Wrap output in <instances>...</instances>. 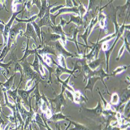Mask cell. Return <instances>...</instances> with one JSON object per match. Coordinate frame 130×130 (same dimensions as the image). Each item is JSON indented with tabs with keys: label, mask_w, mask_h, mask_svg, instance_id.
<instances>
[{
	"label": "cell",
	"mask_w": 130,
	"mask_h": 130,
	"mask_svg": "<svg viewBox=\"0 0 130 130\" xmlns=\"http://www.w3.org/2000/svg\"><path fill=\"white\" fill-rule=\"evenodd\" d=\"M41 8L40 9V12L37 15L38 17H39L40 18H42L44 16L46 10L47 9L48 6H47V1H41Z\"/></svg>",
	"instance_id": "5bb4252c"
},
{
	"label": "cell",
	"mask_w": 130,
	"mask_h": 130,
	"mask_svg": "<svg viewBox=\"0 0 130 130\" xmlns=\"http://www.w3.org/2000/svg\"><path fill=\"white\" fill-rule=\"evenodd\" d=\"M55 46H56V49L57 50L58 52L60 53L61 56H63L65 59L67 58L68 57H73L74 56H76L75 55H74L73 54H71V53L67 51L66 50H65L59 40L55 42Z\"/></svg>",
	"instance_id": "9c48e42d"
},
{
	"label": "cell",
	"mask_w": 130,
	"mask_h": 130,
	"mask_svg": "<svg viewBox=\"0 0 130 130\" xmlns=\"http://www.w3.org/2000/svg\"><path fill=\"white\" fill-rule=\"evenodd\" d=\"M20 64L23 67V71L25 73V77L26 78L28 79H34L37 76V74L31 68V64L28 62L27 59L21 61Z\"/></svg>",
	"instance_id": "7a4b0ae2"
},
{
	"label": "cell",
	"mask_w": 130,
	"mask_h": 130,
	"mask_svg": "<svg viewBox=\"0 0 130 130\" xmlns=\"http://www.w3.org/2000/svg\"><path fill=\"white\" fill-rule=\"evenodd\" d=\"M23 69H22V68H21V64H20L19 63H18V62L16 63V65H15V72L19 71V72L21 73V75H22V78H21V80H20L21 81H22L23 77Z\"/></svg>",
	"instance_id": "83f0119b"
},
{
	"label": "cell",
	"mask_w": 130,
	"mask_h": 130,
	"mask_svg": "<svg viewBox=\"0 0 130 130\" xmlns=\"http://www.w3.org/2000/svg\"><path fill=\"white\" fill-rule=\"evenodd\" d=\"M24 9L21 10L20 11L17 12H15L13 14L12 17V18H10V19L9 20V21H8V23L5 26V28H4V32L3 33V38H4V46L7 45V41H8V36H9V32L10 31V28H11L12 25L14 22V20L15 19V18H16V16L20 13H21V12L23 11Z\"/></svg>",
	"instance_id": "3957f363"
},
{
	"label": "cell",
	"mask_w": 130,
	"mask_h": 130,
	"mask_svg": "<svg viewBox=\"0 0 130 130\" xmlns=\"http://www.w3.org/2000/svg\"><path fill=\"white\" fill-rule=\"evenodd\" d=\"M102 112V108L101 107V104H100V103L99 104L98 106L96 108V110H95V112L97 114H101Z\"/></svg>",
	"instance_id": "836d02e7"
},
{
	"label": "cell",
	"mask_w": 130,
	"mask_h": 130,
	"mask_svg": "<svg viewBox=\"0 0 130 130\" xmlns=\"http://www.w3.org/2000/svg\"><path fill=\"white\" fill-rule=\"evenodd\" d=\"M2 84H3V83L0 82V86H1L2 85Z\"/></svg>",
	"instance_id": "b9f144b4"
},
{
	"label": "cell",
	"mask_w": 130,
	"mask_h": 130,
	"mask_svg": "<svg viewBox=\"0 0 130 130\" xmlns=\"http://www.w3.org/2000/svg\"><path fill=\"white\" fill-rule=\"evenodd\" d=\"M29 38H27V47H26V49L25 50V53L24 56L23 57V58H21L20 60H19L18 61H22L23 60H24L25 59H26L27 57L29 56V55H31V54H36L38 50H39L41 46H42V45H40L39 47H37L36 48H35L32 50H30L29 49Z\"/></svg>",
	"instance_id": "7c38bea8"
},
{
	"label": "cell",
	"mask_w": 130,
	"mask_h": 130,
	"mask_svg": "<svg viewBox=\"0 0 130 130\" xmlns=\"http://www.w3.org/2000/svg\"><path fill=\"white\" fill-rule=\"evenodd\" d=\"M63 91H64V89H63L61 93L59 95H58L55 100H53V102L56 104L57 110H60L61 106L63 105L65 103V100H64V99L63 98Z\"/></svg>",
	"instance_id": "4fadbf2b"
},
{
	"label": "cell",
	"mask_w": 130,
	"mask_h": 130,
	"mask_svg": "<svg viewBox=\"0 0 130 130\" xmlns=\"http://www.w3.org/2000/svg\"><path fill=\"white\" fill-rule=\"evenodd\" d=\"M51 28H52L53 32H54V34L59 35L60 36H61V39L62 40V41L63 43V44L65 45V43H66V34L64 33V31H63L62 29V27L61 26V25H60V24L59 25H58V26H52V27H51Z\"/></svg>",
	"instance_id": "30bf717a"
},
{
	"label": "cell",
	"mask_w": 130,
	"mask_h": 130,
	"mask_svg": "<svg viewBox=\"0 0 130 130\" xmlns=\"http://www.w3.org/2000/svg\"><path fill=\"white\" fill-rule=\"evenodd\" d=\"M36 120H37V122H38L39 123H41V124L43 123V122H42V119L40 118V116H39L38 114L37 115Z\"/></svg>",
	"instance_id": "f35d334b"
},
{
	"label": "cell",
	"mask_w": 130,
	"mask_h": 130,
	"mask_svg": "<svg viewBox=\"0 0 130 130\" xmlns=\"http://www.w3.org/2000/svg\"><path fill=\"white\" fill-rule=\"evenodd\" d=\"M31 23L32 25V26H33V27L35 29V30L36 33L37 35V37L39 38L41 43H42V39H41V31L40 27L38 26V25L35 22V21H32V22H31Z\"/></svg>",
	"instance_id": "d6986e66"
},
{
	"label": "cell",
	"mask_w": 130,
	"mask_h": 130,
	"mask_svg": "<svg viewBox=\"0 0 130 130\" xmlns=\"http://www.w3.org/2000/svg\"><path fill=\"white\" fill-rule=\"evenodd\" d=\"M71 22H73L75 24H77L78 26H79L80 25H83V18H82L80 16H78L77 17L74 16L72 14L70 15V20L67 24H70Z\"/></svg>",
	"instance_id": "2e32d148"
},
{
	"label": "cell",
	"mask_w": 130,
	"mask_h": 130,
	"mask_svg": "<svg viewBox=\"0 0 130 130\" xmlns=\"http://www.w3.org/2000/svg\"><path fill=\"white\" fill-rule=\"evenodd\" d=\"M66 6L70 7V8L73 7V4H72V1H66Z\"/></svg>",
	"instance_id": "74e56055"
},
{
	"label": "cell",
	"mask_w": 130,
	"mask_h": 130,
	"mask_svg": "<svg viewBox=\"0 0 130 130\" xmlns=\"http://www.w3.org/2000/svg\"><path fill=\"white\" fill-rule=\"evenodd\" d=\"M9 50H8V48H7V45L4 46V48L3 49L1 55H0V61H2L4 58L6 56V55H7V54L8 53V52H9Z\"/></svg>",
	"instance_id": "d4e9b609"
},
{
	"label": "cell",
	"mask_w": 130,
	"mask_h": 130,
	"mask_svg": "<svg viewBox=\"0 0 130 130\" xmlns=\"http://www.w3.org/2000/svg\"><path fill=\"white\" fill-rule=\"evenodd\" d=\"M118 96L117 94H115L112 96V100H111V103L112 104H116L118 102Z\"/></svg>",
	"instance_id": "d6a6232c"
},
{
	"label": "cell",
	"mask_w": 130,
	"mask_h": 130,
	"mask_svg": "<svg viewBox=\"0 0 130 130\" xmlns=\"http://www.w3.org/2000/svg\"><path fill=\"white\" fill-rule=\"evenodd\" d=\"M125 28V25H124V23L122 25V26L121 27L119 28V30H118V32L117 35V38L116 39V40H115V42H114V43H113V45H112V47L109 50V51H107V52H105V53H106V61H107V62H106V63H107V70H108V60H109V58L110 54V53H111V51H112V49H113L114 46L115 45L116 43L117 42V41L118 40L119 38H120V36L123 34Z\"/></svg>",
	"instance_id": "52a82bcc"
},
{
	"label": "cell",
	"mask_w": 130,
	"mask_h": 130,
	"mask_svg": "<svg viewBox=\"0 0 130 130\" xmlns=\"http://www.w3.org/2000/svg\"><path fill=\"white\" fill-rule=\"evenodd\" d=\"M101 60H102V59H95V60L89 63L88 65L91 69L94 70L96 68H97V67L100 66V63L101 62Z\"/></svg>",
	"instance_id": "7402d4cb"
},
{
	"label": "cell",
	"mask_w": 130,
	"mask_h": 130,
	"mask_svg": "<svg viewBox=\"0 0 130 130\" xmlns=\"http://www.w3.org/2000/svg\"><path fill=\"white\" fill-rule=\"evenodd\" d=\"M65 58L60 55V57L59 58L60 59V62L61 64V67L66 68V62H65Z\"/></svg>",
	"instance_id": "1f68e13d"
},
{
	"label": "cell",
	"mask_w": 130,
	"mask_h": 130,
	"mask_svg": "<svg viewBox=\"0 0 130 130\" xmlns=\"http://www.w3.org/2000/svg\"><path fill=\"white\" fill-rule=\"evenodd\" d=\"M31 66L33 67V69L34 71H36L37 73H39L40 74V61L39 57L37 55V53L35 54V60L33 62V63L31 64Z\"/></svg>",
	"instance_id": "e0dca14e"
},
{
	"label": "cell",
	"mask_w": 130,
	"mask_h": 130,
	"mask_svg": "<svg viewBox=\"0 0 130 130\" xmlns=\"http://www.w3.org/2000/svg\"><path fill=\"white\" fill-rule=\"evenodd\" d=\"M100 79V78H90L89 80L87 86H86V87L85 88V89H90L92 91L93 90V86L95 84V83L96 82V81L97 80H99Z\"/></svg>",
	"instance_id": "603a6c76"
},
{
	"label": "cell",
	"mask_w": 130,
	"mask_h": 130,
	"mask_svg": "<svg viewBox=\"0 0 130 130\" xmlns=\"http://www.w3.org/2000/svg\"><path fill=\"white\" fill-rule=\"evenodd\" d=\"M57 3H55V4H54L52 5H50L48 6L47 7V9L46 10V12L44 15V16L41 19V20L39 21L38 23L37 24L38 25V26L40 27V28H41L43 26H47V27H52V26H53L54 25L52 24V21L50 19V9L51 8V7L55 5V4H56Z\"/></svg>",
	"instance_id": "277c9868"
},
{
	"label": "cell",
	"mask_w": 130,
	"mask_h": 130,
	"mask_svg": "<svg viewBox=\"0 0 130 130\" xmlns=\"http://www.w3.org/2000/svg\"><path fill=\"white\" fill-rule=\"evenodd\" d=\"M35 4H36L37 5V7L40 9V8H41V1H35V0H34V1H32V5Z\"/></svg>",
	"instance_id": "d590c367"
},
{
	"label": "cell",
	"mask_w": 130,
	"mask_h": 130,
	"mask_svg": "<svg viewBox=\"0 0 130 130\" xmlns=\"http://www.w3.org/2000/svg\"><path fill=\"white\" fill-rule=\"evenodd\" d=\"M41 37L42 39V43L44 41H45L46 42L50 41L56 42L57 41H58L60 39H61V36H60L59 35L51 33L46 34L43 31H41Z\"/></svg>",
	"instance_id": "ba28073f"
},
{
	"label": "cell",
	"mask_w": 130,
	"mask_h": 130,
	"mask_svg": "<svg viewBox=\"0 0 130 130\" xmlns=\"http://www.w3.org/2000/svg\"><path fill=\"white\" fill-rule=\"evenodd\" d=\"M78 8V10H79V13L80 14V17L83 18V15L85 14V13L86 12V10L84 8L83 5L82 4H80V5H79Z\"/></svg>",
	"instance_id": "f1b7e54d"
},
{
	"label": "cell",
	"mask_w": 130,
	"mask_h": 130,
	"mask_svg": "<svg viewBox=\"0 0 130 130\" xmlns=\"http://www.w3.org/2000/svg\"><path fill=\"white\" fill-rule=\"evenodd\" d=\"M124 48H125V45H124V44H123V46H122V48L120 49V52H119V53L118 57V58H117V60H119V58H120V56H121L122 54V53H123V51H124Z\"/></svg>",
	"instance_id": "8d00e7d4"
},
{
	"label": "cell",
	"mask_w": 130,
	"mask_h": 130,
	"mask_svg": "<svg viewBox=\"0 0 130 130\" xmlns=\"http://www.w3.org/2000/svg\"><path fill=\"white\" fill-rule=\"evenodd\" d=\"M26 24L23 23H18L17 25L11 27L9 32V36L8 38L7 46L8 50H10V46H12L13 42L15 41L16 37L20 31H23L26 28Z\"/></svg>",
	"instance_id": "6da1fadb"
},
{
	"label": "cell",
	"mask_w": 130,
	"mask_h": 130,
	"mask_svg": "<svg viewBox=\"0 0 130 130\" xmlns=\"http://www.w3.org/2000/svg\"><path fill=\"white\" fill-rule=\"evenodd\" d=\"M129 96V94H128V92L124 93L121 97V101L122 102H125V101L127 100V99L128 98Z\"/></svg>",
	"instance_id": "4dcf8cb0"
},
{
	"label": "cell",
	"mask_w": 130,
	"mask_h": 130,
	"mask_svg": "<svg viewBox=\"0 0 130 130\" xmlns=\"http://www.w3.org/2000/svg\"><path fill=\"white\" fill-rule=\"evenodd\" d=\"M69 12H73L76 14H79V10L77 7H72V8H62L58 10V13L55 15H53V14H50V19L52 21V24L56 26L55 24V20L56 17L63 13H69Z\"/></svg>",
	"instance_id": "5b68a950"
},
{
	"label": "cell",
	"mask_w": 130,
	"mask_h": 130,
	"mask_svg": "<svg viewBox=\"0 0 130 130\" xmlns=\"http://www.w3.org/2000/svg\"><path fill=\"white\" fill-rule=\"evenodd\" d=\"M7 92L10 96H11V97H12V98L15 102L17 98V89L13 91L8 90L7 91Z\"/></svg>",
	"instance_id": "4316f807"
},
{
	"label": "cell",
	"mask_w": 130,
	"mask_h": 130,
	"mask_svg": "<svg viewBox=\"0 0 130 130\" xmlns=\"http://www.w3.org/2000/svg\"><path fill=\"white\" fill-rule=\"evenodd\" d=\"M65 6H66V5H59V6H56V7H54L53 8H52V9H50V13L51 14H54L55 12H56L57 10H58L59 9L62 8H63Z\"/></svg>",
	"instance_id": "f546056e"
},
{
	"label": "cell",
	"mask_w": 130,
	"mask_h": 130,
	"mask_svg": "<svg viewBox=\"0 0 130 130\" xmlns=\"http://www.w3.org/2000/svg\"><path fill=\"white\" fill-rule=\"evenodd\" d=\"M36 85L34 86V88H32V89L29 90V91H24V90H19L18 91V93H19V94L20 95V96H21L22 99L27 103H28V99L29 95L30 93V92H31L32 91H33L34 90V89L36 88Z\"/></svg>",
	"instance_id": "9a60e30c"
},
{
	"label": "cell",
	"mask_w": 130,
	"mask_h": 130,
	"mask_svg": "<svg viewBox=\"0 0 130 130\" xmlns=\"http://www.w3.org/2000/svg\"><path fill=\"white\" fill-rule=\"evenodd\" d=\"M37 53L39 55H46V54H52V55L57 56L55 50L54 48L48 45H44L43 46V48L42 49H39L37 51Z\"/></svg>",
	"instance_id": "8fae6325"
},
{
	"label": "cell",
	"mask_w": 130,
	"mask_h": 130,
	"mask_svg": "<svg viewBox=\"0 0 130 130\" xmlns=\"http://www.w3.org/2000/svg\"><path fill=\"white\" fill-rule=\"evenodd\" d=\"M13 62V61H10V62H9L7 63H2V62H0V67L3 68L4 69V71H6L7 74H9V70H8V67H9V66Z\"/></svg>",
	"instance_id": "484cf974"
},
{
	"label": "cell",
	"mask_w": 130,
	"mask_h": 130,
	"mask_svg": "<svg viewBox=\"0 0 130 130\" xmlns=\"http://www.w3.org/2000/svg\"><path fill=\"white\" fill-rule=\"evenodd\" d=\"M2 45V44H0V46H1ZM1 50H0V52H1Z\"/></svg>",
	"instance_id": "7bdbcfd3"
},
{
	"label": "cell",
	"mask_w": 130,
	"mask_h": 130,
	"mask_svg": "<svg viewBox=\"0 0 130 130\" xmlns=\"http://www.w3.org/2000/svg\"><path fill=\"white\" fill-rule=\"evenodd\" d=\"M79 30L78 29V28H74L73 29V38L72 39H69V38H68V40L71 41H73L75 43V45H76V46H77V48L78 49V51L79 52L80 51V50L79 48V47H78V42H77V34L78 33V32H79Z\"/></svg>",
	"instance_id": "44dd1931"
},
{
	"label": "cell",
	"mask_w": 130,
	"mask_h": 130,
	"mask_svg": "<svg viewBox=\"0 0 130 130\" xmlns=\"http://www.w3.org/2000/svg\"><path fill=\"white\" fill-rule=\"evenodd\" d=\"M16 74H15L14 75H13V76H12L11 77H10L9 79L7 80V81L4 83H3L2 85L4 88H5V90H9V89L11 88L12 86L13 85V79L14 78V77L15 76Z\"/></svg>",
	"instance_id": "ffe728a7"
},
{
	"label": "cell",
	"mask_w": 130,
	"mask_h": 130,
	"mask_svg": "<svg viewBox=\"0 0 130 130\" xmlns=\"http://www.w3.org/2000/svg\"><path fill=\"white\" fill-rule=\"evenodd\" d=\"M54 63H55V64L57 65V68H56V75L57 77H59V75L64 73V72H68V73H72L73 71H70V70H68L67 69V68H63V67H62L61 66H59V65H58L57 64V63L55 62V61H54Z\"/></svg>",
	"instance_id": "ac0fdd59"
},
{
	"label": "cell",
	"mask_w": 130,
	"mask_h": 130,
	"mask_svg": "<svg viewBox=\"0 0 130 130\" xmlns=\"http://www.w3.org/2000/svg\"><path fill=\"white\" fill-rule=\"evenodd\" d=\"M64 117L61 114H56V115H53V116L52 117V119H53V120H55V119H60Z\"/></svg>",
	"instance_id": "e575fe53"
},
{
	"label": "cell",
	"mask_w": 130,
	"mask_h": 130,
	"mask_svg": "<svg viewBox=\"0 0 130 130\" xmlns=\"http://www.w3.org/2000/svg\"><path fill=\"white\" fill-rule=\"evenodd\" d=\"M38 17L37 15H35L32 16V17L30 18V19H27V20H24V19H19L17 18H15V20H17L18 23H31L32 21H34L35 20H36L37 19V18Z\"/></svg>",
	"instance_id": "cb8c5ba5"
},
{
	"label": "cell",
	"mask_w": 130,
	"mask_h": 130,
	"mask_svg": "<svg viewBox=\"0 0 130 130\" xmlns=\"http://www.w3.org/2000/svg\"><path fill=\"white\" fill-rule=\"evenodd\" d=\"M60 19H61V22H60V25H61V26H64L65 25L67 24V23H66V21L64 20L63 19H62V18L61 17L60 18Z\"/></svg>",
	"instance_id": "ab89813d"
},
{
	"label": "cell",
	"mask_w": 130,
	"mask_h": 130,
	"mask_svg": "<svg viewBox=\"0 0 130 130\" xmlns=\"http://www.w3.org/2000/svg\"><path fill=\"white\" fill-rule=\"evenodd\" d=\"M23 35L25 37H26L27 38H32L34 40L36 43H37V39L38 37L35 32V29L31 23L27 24L26 31Z\"/></svg>",
	"instance_id": "8992f818"
},
{
	"label": "cell",
	"mask_w": 130,
	"mask_h": 130,
	"mask_svg": "<svg viewBox=\"0 0 130 130\" xmlns=\"http://www.w3.org/2000/svg\"><path fill=\"white\" fill-rule=\"evenodd\" d=\"M4 28H5V26L3 24H0V32H1V33L2 34H3V33Z\"/></svg>",
	"instance_id": "60d3db41"
}]
</instances>
